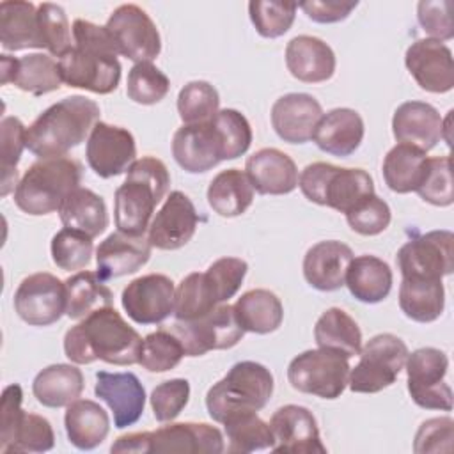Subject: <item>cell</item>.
Segmentation results:
<instances>
[{"instance_id": "cell-1", "label": "cell", "mask_w": 454, "mask_h": 454, "mask_svg": "<svg viewBox=\"0 0 454 454\" xmlns=\"http://www.w3.org/2000/svg\"><path fill=\"white\" fill-rule=\"evenodd\" d=\"M144 339L114 309H99L64 335V353L76 365L103 360L112 365L138 364Z\"/></svg>"}, {"instance_id": "cell-2", "label": "cell", "mask_w": 454, "mask_h": 454, "mask_svg": "<svg viewBox=\"0 0 454 454\" xmlns=\"http://www.w3.org/2000/svg\"><path fill=\"white\" fill-rule=\"evenodd\" d=\"M117 48L105 27L73 21V46L59 59L62 82L94 94H110L121 82Z\"/></svg>"}, {"instance_id": "cell-3", "label": "cell", "mask_w": 454, "mask_h": 454, "mask_svg": "<svg viewBox=\"0 0 454 454\" xmlns=\"http://www.w3.org/2000/svg\"><path fill=\"white\" fill-rule=\"evenodd\" d=\"M99 105L85 96L64 98L27 128V149L43 158H60L78 147L99 121Z\"/></svg>"}, {"instance_id": "cell-4", "label": "cell", "mask_w": 454, "mask_h": 454, "mask_svg": "<svg viewBox=\"0 0 454 454\" xmlns=\"http://www.w3.org/2000/svg\"><path fill=\"white\" fill-rule=\"evenodd\" d=\"M170 186L167 165L154 156H142L128 168L124 183L115 190L114 220L121 232L144 236L156 206Z\"/></svg>"}, {"instance_id": "cell-5", "label": "cell", "mask_w": 454, "mask_h": 454, "mask_svg": "<svg viewBox=\"0 0 454 454\" xmlns=\"http://www.w3.org/2000/svg\"><path fill=\"white\" fill-rule=\"evenodd\" d=\"M82 165L74 158H43L32 163L14 190L16 206L32 216L59 211L66 197L80 188Z\"/></svg>"}, {"instance_id": "cell-6", "label": "cell", "mask_w": 454, "mask_h": 454, "mask_svg": "<svg viewBox=\"0 0 454 454\" xmlns=\"http://www.w3.org/2000/svg\"><path fill=\"white\" fill-rule=\"evenodd\" d=\"M273 374L259 362L243 360L234 364L227 374L206 394V408L215 422L234 413L262 410L273 394Z\"/></svg>"}, {"instance_id": "cell-7", "label": "cell", "mask_w": 454, "mask_h": 454, "mask_svg": "<svg viewBox=\"0 0 454 454\" xmlns=\"http://www.w3.org/2000/svg\"><path fill=\"white\" fill-rule=\"evenodd\" d=\"M112 452H188V454H220L225 450L223 434L218 427L206 422H176L161 426L156 431L128 433L119 436Z\"/></svg>"}, {"instance_id": "cell-8", "label": "cell", "mask_w": 454, "mask_h": 454, "mask_svg": "<svg viewBox=\"0 0 454 454\" xmlns=\"http://www.w3.org/2000/svg\"><path fill=\"white\" fill-rule=\"evenodd\" d=\"M298 186L307 200L344 215L374 193V181L369 172L342 168L326 161L307 165L298 177Z\"/></svg>"}, {"instance_id": "cell-9", "label": "cell", "mask_w": 454, "mask_h": 454, "mask_svg": "<svg viewBox=\"0 0 454 454\" xmlns=\"http://www.w3.org/2000/svg\"><path fill=\"white\" fill-rule=\"evenodd\" d=\"M408 346L394 333H378L360 349L358 364L349 369L348 387L356 394H376L390 387L404 369Z\"/></svg>"}, {"instance_id": "cell-10", "label": "cell", "mask_w": 454, "mask_h": 454, "mask_svg": "<svg viewBox=\"0 0 454 454\" xmlns=\"http://www.w3.org/2000/svg\"><path fill=\"white\" fill-rule=\"evenodd\" d=\"M349 358L339 351L317 348L294 356L287 367L289 385L321 399H337L348 387Z\"/></svg>"}, {"instance_id": "cell-11", "label": "cell", "mask_w": 454, "mask_h": 454, "mask_svg": "<svg viewBox=\"0 0 454 454\" xmlns=\"http://www.w3.org/2000/svg\"><path fill=\"white\" fill-rule=\"evenodd\" d=\"M170 330L181 340L186 356H202L215 349H231L245 335L234 314V307L229 303H222L197 319L176 321Z\"/></svg>"}, {"instance_id": "cell-12", "label": "cell", "mask_w": 454, "mask_h": 454, "mask_svg": "<svg viewBox=\"0 0 454 454\" xmlns=\"http://www.w3.org/2000/svg\"><path fill=\"white\" fill-rule=\"evenodd\" d=\"M406 383L411 401L424 410H452V390L445 383L447 355L438 348H419L408 353Z\"/></svg>"}, {"instance_id": "cell-13", "label": "cell", "mask_w": 454, "mask_h": 454, "mask_svg": "<svg viewBox=\"0 0 454 454\" xmlns=\"http://www.w3.org/2000/svg\"><path fill=\"white\" fill-rule=\"evenodd\" d=\"M119 55L138 62H151L161 51V37L151 16L135 4L119 5L105 25Z\"/></svg>"}, {"instance_id": "cell-14", "label": "cell", "mask_w": 454, "mask_h": 454, "mask_svg": "<svg viewBox=\"0 0 454 454\" xmlns=\"http://www.w3.org/2000/svg\"><path fill=\"white\" fill-rule=\"evenodd\" d=\"M66 282L39 271L25 277L14 293V310L30 326H50L66 314Z\"/></svg>"}, {"instance_id": "cell-15", "label": "cell", "mask_w": 454, "mask_h": 454, "mask_svg": "<svg viewBox=\"0 0 454 454\" xmlns=\"http://www.w3.org/2000/svg\"><path fill=\"white\" fill-rule=\"evenodd\" d=\"M395 259L403 277L443 278L454 270V234L450 231L419 234L399 248Z\"/></svg>"}, {"instance_id": "cell-16", "label": "cell", "mask_w": 454, "mask_h": 454, "mask_svg": "<svg viewBox=\"0 0 454 454\" xmlns=\"http://www.w3.org/2000/svg\"><path fill=\"white\" fill-rule=\"evenodd\" d=\"M176 287L170 277L149 273L131 280L121 294L122 309L138 325H158L174 314Z\"/></svg>"}, {"instance_id": "cell-17", "label": "cell", "mask_w": 454, "mask_h": 454, "mask_svg": "<svg viewBox=\"0 0 454 454\" xmlns=\"http://www.w3.org/2000/svg\"><path fill=\"white\" fill-rule=\"evenodd\" d=\"M85 156L96 176L103 179L121 176L135 161V138L126 128L98 121L87 138Z\"/></svg>"}, {"instance_id": "cell-18", "label": "cell", "mask_w": 454, "mask_h": 454, "mask_svg": "<svg viewBox=\"0 0 454 454\" xmlns=\"http://www.w3.org/2000/svg\"><path fill=\"white\" fill-rule=\"evenodd\" d=\"M172 156L190 174L207 172L223 161V144L213 119L177 128L172 137Z\"/></svg>"}, {"instance_id": "cell-19", "label": "cell", "mask_w": 454, "mask_h": 454, "mask_svg": "<svg viewBox=\"0 0 454 454\" xmlns=\"http://www.w3.org/2000/svg\"><path fill=\"white\" fill-rule=\"evenodd\" d=\"M197 223L199 215L190 197L174 190L167 195L163 206L151 220L147 239L153 248L177 250L193 238Z\"/></svg>"}, {"instance_id": "cell-20", "label": "cell", "mask_w": 454, "mask_h": 454, "mask_svg": "<svg viewBox=\"0 0 454 454\" xmlns=\"http://www.w3.org/2000/svg\"><path fill=\"white\" fill-rule=\"evenodd\" d=\"M273 434V452L293 454H325L326 447L321 442L317 420L312 411L300 404L280 406L270 419Z\"/></svg>"}, {"instance_id": "cell-21", "label": "cell", "mask_w": 454, "mask_h": 454, "mask_svg": "<svg viewBox=\"0 0 454 454\" xmlns=\"http://www.w3.org/2000/svg\"><path fill=\"white\" fill-rule=\"evenodd\" d=\"M404 64L417 85L433 94H443L454 87V62L449 46L436 39H417L406 53Z\"/></svg>"}, {"instance_id": "cell-22", "label": "cell", "mask_w": 454, "mask_h": 454, "mask_svg": "<svg viewBox=\"0 0 454 454\" xmlns=\"http://www.w3.org/2000/svg\"><path fill=\"white\" fill-rule=\"evenodd\" d=\"M94 394L112 410L117 429L133 426L144 413L145 388L133 372L98 371Z\"/></svg>"}, {"instance_id": "cell-23", "label": "cell", "mask_w": 454, "mask_h": 454, "mask_svg": "<svg viewBox=\"0 0 454 454\" xmlns=\"http://www.w3.org/2000/svg\"><path fill=\"white\" fill-rule=\"evenodd\" d=\"M270 117L278 138L287 144H305L312 138L323 108L310 94L289 92L273 103Z\"/></svg>"}, {"instance_id": "cell-24", "label": "cell", "mask_w": 454, "mask_h": 454, "mask_svg": "<svg viewBox=\"0 0 454 454\" xmlns=\"http://www.w3.org/2000/svg\"><path fill=\"white\" fill-rule=\"evenodd\" d=\"M2 83H12L32 96L59 90L62 85L59 60L46 53H28L20 59L7 53L0 55Z\"/></svg>"}, {"instance_id": "cell-25", "label": "cell", "mask_w": 454, "mask_h": 454, "mask_svg": "<svg viewBox=\"0 0 454 454\" xmlns=\"http://www.w3.org/2000/svg\"><path fill=\"white\" fill-rule=\"evenodd\" d=\"M151 248L153 247L145 236H131L115 231L96 248V273L105 282L131 275L149 261Z\"/></svg>"}, {"instance_id": "cell-26", "label": "cell", "mask_w": 454, "mask_h": 454, "mask_svg": "<svg viewBox=\"0 0 454 454\" xmlns=\"http://www.w3.org/2000/svg\"><path fill=\"white\" fill-rule=\"evenodd\" d=\"M442 124L443 119L433 105L404 101L394 112L392 133L399 144H408L427 153L442 140Z\"/></svg>"}, {"instance_id": "cell-27", "label": "cell", "mask_w": 454, "mask_h": 454, "mask_svg": "<svg viewBox=\"0 0 454 454\" xmlns=\"http://www.w3.org/2000/svg\"><path fill=\"white\" fill-rule=\"evenodd\" d=\"M254 190L261 195H286L298 186V168L291 156L275 147H264L245 163Z\"/></svg>"}, {"instance_id": "cell-28", "label": "cell", "mask_w": 454, "mask_h": 454, "mask_svg": "<svg viewBox=\"0 0 454 454\" xmlns=\"http://www.w3.org/2000/svg\"><path fill=\"white\" fill-rule=\"evenodd\" d=\"M353 250L337 239L312 245L303 257V277L317 291H337L344 286Z\"/></svg>"}, {"instance_id": "cell-29", "label": "cell", "mask_w": 454, "mask_h": 454, "mask_svg": "<svg viewBox=\"0 0 454 454\" xmlns=\"http://www.w3.org/2000/svg\"><path fill=\"white\" fill-rule=\"evenodd\" d=\"M335 53L323 39L296 35L286 46L287 71L303 83H321L335 73Z\"/></svg>"}, {"instance_id": "cell-30", "label": "cell", "mask_w": 454, "mask_h": 454, "mask_svg": "<svg viewBox=\"0 0 454 454\" xmlns=\"http://www.w3.org/2000/svg\"><path fill=\"white\" fill-rule=\"evenodd\" d=\"M365 133L362 115L353 108H333L319 119L312 140L332 156H351L362 144Z\"/></svg>"}, {"instance_id": "cell-31", "label": "cell", "mask_w": 454, "mask_h": 454, "mask_svg": "<svg viewBox=\"0 0 454 454\" xmlns=\"http://www.w3.org/2000/svg\"><path fill=\"white\" fill-rule=\"evenodd\" d=\"M0 43L5 51L43 50L37 5L23 0L0 2Z\"/></svg>"}, {"instance_id": "cell-32", "label": "cell", "mask_w": 454, "mask_h": 454, "mask_svg": "<svg viewBox=\"0 0 454 454\" xmlns=\"http://www.w3.org/2000/svg\"><path fill=\"white\" fill-rule=\"evenodd\" d=\"M392 282L394 275L388 262L369 254L353 257L344 278L351 296L362 303L383 301L390 294Z\"/></svg>"}, {"instance_id": "cell-33", "label": "cell", "mask_w": 454, "mask_h": 454, "mask_svg": "<svg viewBox=\"0 0 454 454\" xmlns=\"http://www.w3.org/2000/svg\"><path fill=\"white\" fill-rule=\"evenodd\" d=\"M83 387L82 371L71 364H51L32 381L34 397L46 408H67L82 395Z\"/></svg>"}, {"instance_id": "cell-34", "label": "cell", "mask_w": 454, "mask_h": 454, "mask_svg": "<svg viewBox=\"0 0 454 454\" xmlns=\"http://www.w3.org/2000/svg\"><path fill=\"white\" fill-rule=\"evenodd\" d=\"M67 440L80 450H92L105 442L110 431L108 413L90 399H76L64 415Z\"/></svg>"}, {"instance_id": "cell-35", "label": "cell", "mask_w": 454, "mask_h": 454, "mask_svg": "<svg viewBox=\"0 0 454 454\" xmlns=\"http://www.w3.org/2000/svg\"><path fill=\"white\" fill-rule=\"evenodd\" d=\"M399 307L411 321H436L445 307V289L442 278L403 277L399 287Z\"/></svg>"}, {"instance_id": "cell-36", "label": "cell", "mask_w": 454, "mask_h": 454, "mask_svg": "<svg viewBox=\"0 0 454 454\" xmlns=\"http://www.w3.org/2000/svg\"><path fill=\"white\" fill-rule=\"evenodd\" d=\"M254 202V186L248 176L239 168L218 172L207 186L209 207L223 216L234 218L243 215Z\"/></svg>"}, {"instance_id": "cell-37", "label": "cell", "mask_w": 454, "mask_h": 454, "mask_svg": "<svg viewBox=\"0 0 454 454\" xmlns=\"http://www.w3.org/2000/svg\"><path fill=\"white\" fill-rule=\"evenodd\" d=\"M64 227L80 231L90 238L103 234L108 227V211L101 195L89 188H76L59 207Z\"/></svg>"}, {"instance_id": "cell-38", "label": "cell", "mask_w": 454, "mask_h": 454, "mask_svg": "<svg viewBox=\"0 0 454 454\" xmlns=\"http://www.w3.org/2000/svg\"><path fill=\"white\" fill-rule=\"evenodd\" d=\"M232 307L241 328L259 335L278 330L284 319L282 301L270 289H250Z\"/></svg>"}, {"instance_id": "cell-39", "label": "cell", "mask_w": 454, "mask_h": 454, "mask_svg": "<svg viewBox=\"0 0 454 454\" xmlns=\"http://www.w3.org/2000/svg\"><path fill=\"white\" fill-rule=\"evenodd\" d=\"M314 339L319 348L339 351L348 358L362 349V332L356 321L339 307H330L317 317Z\"/></svg>"}, {"instance_id": "cell-40", "label": "cell", "mask_w": 454, "mask_h": 454, "mask_svg": "<svg viewBox=\"0 0 454 454\" xmlns=\"http://www.w3.org/2000/svg\"><path fill=\"white\" fill-rule=\"evenodd\" d=\"M426 153L408 145L397 144L394 145L385 160H383V179L385 184L395 193H410L415 192L422 181L426 170Z\"/></svg>"}, {"instance_id": "cell-41", "label": "cell", "mask_w": 454, "mask_h": 454, "mask_svg": "<svg viewBox=\"0 0 454 454\" xmlns=\"http://www.w3.org/2000/svg\"><path fill=\"white\" fill-rule=\"evenodd\" d=\"M67 305L66 316L71 319H83L94 310L112 307L114 294L105 280L94 271H78L66 280Z\"/></svg>"}, {"instance_id": "cell-42", "label": "cell", "mask_w": 454, "mask_h": 454, "mask_svg": "<svg viewBox=\"0 0 454 454\" xmlns=\"http://www.w3.org/2000/svg\"><path fill=\"white\" fill-rule=\"evenodd\" d=\"M222 305L206 271L186 275L176 287L174 316L177 321H192Z\"/></svg>"}, {"instance_id": "cell-43", "label": "cell", "mask_w": 454, "mask_h": 454, "mask_svg": "<svg viewBox=\"0 0 454 454\" xmlns=\"http://www.w3.org/2000/svg\"><path fill=\"white\" fill-rule=\"evenodd\" d=\"M229 440L227 450L232 454H247L273 447V434L270 424L264 422L257 411L234 413L223 420Z\"/></svg>"}, {"instance_id": "cell-44", "label": "cell", "mask_w": 454, "mask_h": 454, "mask_svg": "<svg viewBox=\"0 0 454 454\" xmlns=\"http://www.w3.org/2000/svg\"><path fill=\"white\" fill-rule=\"evenodd\" d=\"M220 110L218 90L204 80L188 82L177 94V112L183 124L211 121Z\"/></svg>"}, {"instance_id": "cell-45", "label": "cell", "mask_w": 454, "mask_h": 454, "mask_svg": "<svg viewBox=\"0 0 454 454\" xmlns=\"http://www.w3.org/2000/svg\"><path fill=\"white\" fill-rule=\"evenodd\" d=\"M186 356L181 340L172 330H156L144 337L138 364L149 372H165L174 369Z\"/></svg>"}, {"instance_id": "cell-46", "label": "cell", "mask_w": 454, "mask_h": 454, "mask_svg": "<svg viewBox=\"0 0 454 454\" xmlns=\"http://www.w3.org/2000/svg\"><path fill=\"white\" fill-rule=\"evenodd\" d=\"M298 4L282 0H252L248 2L250 21L257 34L266 39L284 35L296 18Z\"/></svg>"}, {"instance_id": "cell-47", "label": "cell", "mask_w": 454, "mask_h": 454, "mask_svg": "<svg viewBox=\"0 0 454 454\" xmlns=\"http://www.w3.org/2000/svg\"><path fill=\"white\" fill-rule=\"evenodd\" d=\"M170 90L168 76L153 62L135 64L126 80V94L138 105H156Z\"/></svg>"}, {"instance_id": "cell-48", "label": "cell", "mask_w": 454, "mask_h": 454, "mask_svg": "<svg viewBox=\"0 0 454 454\" xmlns=\"http://www.w3.org/2000/svg\"><path fill=\"white\" fill-rule=\"evenodd\" d=\"M50 250L51 261L57 264V268L64 271H74L89 266L92 259L94 243L90 236L64 227L51 238Z\"/></svg>"}, {"instance_id": "cell-49", "label": "cell", "mask_w": 454, "mask_h": 454, "mask_svg": "<svg viewBox=\"0 0 454 454\" xmlns=\"http://www.w3.org/2000/svg\"><path fill=\"white\" fill-rule=\"evenodd\" d=\"M2 131V197L18 186V161L27 147V128L14 117H4L0 124Z\"/></svg>"}, {"instance_id": "cell-50", "label": "cell", "mask_w": 454, "mask_h": 454, "mask_svg": "<svg viewBox=\"0 0 454 454\" xmlns=\"http://www.w3.org/2000/svg\"><path fill=\"white\" fill-rule=\"evenodd\" d=\"M37 21L43 48L48 50L51 57L60 59L73 46V28L66 11L57 4L43 2L37 5Z\"/></svg>"}, {"instance_id": "cell-51", "label": "cell", "mask_w": 454, "mask_h": 454, "mask_svg": "<svg viewBox=\"0 0 454 454\" xmlns=\"http://www.w3.org/2000/svg\"><path fill=\"white\" fill-rule=\"evenodd\" d=\"M55 445V433L48 419L37 413H23L14 431L12 442L4 454L12 452H46Z\"/></svg>"}, {"instance_id": "cell-52", "label": "cell", "mask_w": 454, "mask_h": 454, "mask_svg": "<svg viewBox=\"0 0 454 454\" xmlns=\"http://www.w3.org/2000/svg\"><path fill=\"white\" fill-rule=\"evenodd\" d=\"M419 197L433 206H450L454 202L452 176H450V156H434L426 160V170L419 188Z\"/></svg>"}, {"instance_id": "cell-53", "label": "cell", "mask_w": 454, "mask_h": 454, "mask_svg": "<svg viewBox=\"0 0 454 454\" xmlns=\"http://www.w3.org/2000/svg\"><path fill=\"white\" fill-rule=\"evenodd\" d=\"M213 122L222 137L223 160H236L248 151L252 144V128L241 112L234 108L218 110Z\"/></svg>"}, {"instance_id": "cell-54", "label": "cell", "mask_w": 454, "mask_h": 454, "mask_svg": "<svg viewBox=\"0 0 454 454\" xmlns=\"http://www.w3.org/2000/svg\"><path fill=\"white\" fill-rule=\"evenodd\" d=\"M392 220V211L388 204L376 193L360 200L353 209L346 213V222L356 234L376 236L381 234Z\"/></svg>"}, {"instance_id": "cell-55", "label": "cell", "mask_w": 454, "mask_h": 454, "mask_svg": "<svg viewBox=\"0 0 454 454\" xmlns=\"http://www.w3.org/2000/svg\"><path fill=\"white\" fill-rule=\"evenodd\" d=\"M190 383L184 378L167 380L151 392V408L158 422H172L188 404Z\"/></svg>"}, {"instance_id": "cell-56", "label": "cell", "mask_w": 454, "mask_h": 454, "mask_svg": "<svg viewBox=\"0 0 454 454\" xmlns=\"http://www.w3.org/2000/svg\"><path fill=\"white\" fill-rule=\"evenodd\" d=\"M247 270L248 264L239 257H220L213 264H209L206 273L213 282L220 303L229 301V298H232L239 291Z\"/></svg>"}, {"instance_id": "cell-57", "label": "cell", "mask_w": 454, "mask_h": 454, "mask_svg": "<svg viewBox=\"0 0 454 454\" xmlns=\"http://www.w3.org/2000/svg\"><path fill=\"white\" fill-rule=\"evenodd\" d=\"M452 2L440 0H422L417 5V20L422 30L429 35V39L436 41H449L454 37V25H452Z\"/></svg>"}, {"instance_id": "cell-58", "label": "cell", "mask_w": 454, "mask_h": 454, "mask_svg": "<svg viewBox=\"0 0 454 454\" xmlns=\"http://www.w3.org/2000/svg\"><path fill=\"white\" fill-rule=\"evenodd\" d=\"M454 420L450 417H434L420 424L415 434L413 450L422 452H450Z\"/></svg>"}, {"instance_id": "cell-59", "label": "cell", "mask_w": 454, "mask_h": 454, "mask_svg": "<svg viewBox=\"0 0 454 454\" xmlns=\"http://www.w3.org/2000/svg\"><path fill=\"white\" fill-rule=\"evenodd\" d=\"M21 401L23 390L18 383H12L4 388L0 401V452H5V449L12 442L20 419L25 413L21 410Z\"/></svg>"}, {"instance_id": "cell-60", "label": "cell", "mask_w": 454, "mask_h": 454, "mask_svg": "<svg viewBox=\"0 0 454 454\" xmlns=\"http://www.w3.org/2000/svg\"><path fill=\"white\" fill-rule=\"evenodd\" d=\"M358 2H340V0H309L298 4V7L316 23H337L346 20Z\"/></svg>"}]
</instances>
